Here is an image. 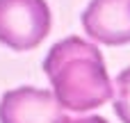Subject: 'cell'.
<instances>
[{
    "mask_svg": "<svg viewBox=\"0 0 130 123\" xmlns=\"http://www.w3.org/2000/svg\"><path fill=\"white\" fill-rule=\"evenodd\" d=\"M43 71L64 110L87 112L112 98V82L101 50L80 37L57 41L43 59Z\"/></svg>",
    "mask_w": 130,
    "mask_h": 123,
    "instance_id": "obj_1",
    "label": "cell"
},
{
    "mask_svg": "<svg viewBox=\"0 0 130 123\" xmlns=\"http://www.w3.org/2000/svg\"><path fill=\"white\" fill-rule=\"evenodd\" d=\"M50 32L46 0H0V43L11 50H32Z\"/></svg>",
    "mask_w": 130,
    "mask_h": 123,
    "instance_id": "obj_2",
    "label": "cell"
},
{
    "mask_svg": "<svg viewBox=\"0 0 130 123\" xmlns=\"http://www.w3.org/2000/svg\"><path fill=\"white\" fill-rule=\"evenodd\" d=\"M0 123H73L66 110L59 105L55 94L18 87L2 96L0 100Z\"/></svg>",
    "mask_w": 130,
    "mask_h": 123,
    "instance_id": "obj_3",
    "label": "cell"
},
{
    "mask_svg": "<svg viewBox=\"0 0 130 123\" xmlns=\"http://www.w3.org/2000/svg\"><path fill=\"white\" fill-rule=\"evenodd\" d=\"M82 27L105 46L130 43V0H91L82 14Z\"/></svg>",
    "mask_w": 130,
    "mask_h": 123,
    "instance_id": "obj_4",
    "label": "cell"
},
{
    "mask_svg": "<svg viewBox=\"0 0 130 123\" xmlns=\"http://www.w3.org/2000/svg\"><path fill=\"white\" fill-rule=\"evenodd\" d=\"M114 87H117L114 112H117V116L121 119V123H130V66L123 68V71L117 75Z\"/></svg>",
    "mask_w": 130,
    "mask_h": 123,
    "instance_id": "obj_5",
    "label": "cell"
},
{
    "mask_svg": "<svg viewBox=\"0 0 130 123\" xmlns=\"http://www.w3.org/2000/svg\"><path fill=\"white\" fill-rule=\"evenodd\" d=\"M73 123H107L103 116H82V119H75Z\"/></svg>",
    "mask_w": 130,
    "mask_h": 123,
    "instance_id": "obj_6",
    "label": "cell"
}]
</instances>
